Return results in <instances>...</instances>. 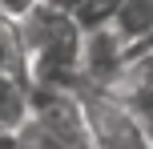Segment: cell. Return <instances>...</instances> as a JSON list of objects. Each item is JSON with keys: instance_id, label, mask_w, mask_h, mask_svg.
<instances>
[{"instance_id": "obj_1", "label": "cell", "mask_w": 153, "mask_h": 149, "mask_svg": "<svg viewBox=\"0 0 153 149\" xmlns=\"http://www.w3.org/2000/svg\"><path fill=\"white\" fill-rule=\"evenodd\" d=\"M16 40H20V61L28 85H69L76 81L85 44V20L69 8L40 0L28 16L16 20Z\"/></svg>"}, {"instance_id": "obj_2", "label": "cell", "mask_w": 153, "mask_h": 149, "mask_svg": "<svg viewBox=\"0 0 153 149\" xmlns=\"http://www.w3.org/2000/svg\"><path fill=\"white\" fill-rule=\"evenodd\" d=\"M28 113L48 129L56 149H85L93 145L89 113L81 93L69 85H28Z\"/></svg>"}, {"instance_id": "obj_3", "label": "cell", "mask_w": 153, "mask_h": 149, "mask_svg": "<svg viewBox=\"0 0 153 149\" xmlns=\"http://www.w3.org/2000/svg\"><path fill=\"white\" fill-rule=\"evenodd\" d=\"M76 93H81L85 113H89L93 145H101V149H145V145H153L141 117L133 109H125L109 89H76Z\"/></svg>"}, {"instance_id": "obj_4", "label": "cell", "mask_w": 153, "mask_h": 149, "mask_svg": "<svg viewBox=\"0 0 153 149\" xmlns=\"http://www.w3.org/2000/svg\"><path fill=\"white\" fill-rule=\"evenodd\" d=\"M129 56V44L113 32V24H85V44H81V64H76L73 89H109L117 69Z\"/></svg>"}, {"instance_id": "obj_5", "label": "cell", "mask_w": 153, "mask_h": 149, "mask_svg": "<svg viewBox=\"0 0 153 149\" xmlns=\"http://www.w3.org/2000/svg\"><path fill=\"white\" fill-rule=\"evenodd\" d=\"M109 93H113L125 109L137 113L141 125H145L149 137H153V44L129 48L125 64L117 69V77L109 81Z\"/></svg>"}, {"instance_id": "obj_6", "label": "cell", "mask_w": 153, "mask_h": 149, "mask_svg": "<svg viewBox=\"0 0 153 149\" xmlns=\"http://www.w3.org/2000/svg\"><path fill=\"white\" fill-rule=\"evenodd\" d=\"M109 24L129 48L149 44L153 40V0H117V8L109 12Z\"/></svg>"}, {"instance_id": "obj_7", "label": "cell", "mask_w": 153, "mask_h": 149, "mask_svg": "<svg viewBox=\"0 0 153 149\" xmlns=\"http://www.w3.org/2000/svg\"><path fill=\"white\" fill-rule=\"evenodd\" d=\"M36 4H40V0H0V16H8V20H20V16H28Z\"/></svg>"}]
</instances>
